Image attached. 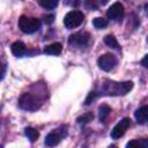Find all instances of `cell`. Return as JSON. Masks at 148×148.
<instances>
[{"label":"cell","instance_id":"cell-1","mask_svg":"<svg viewBox=\"0 0 148 148\" xmlns=\"http://www.w3.org/2000/svg\"><path fill=\"white\" fill-rule=\"evenodd\" d=\"M133 88L132 81L116 82L111 80H104L101 86V94L106 96H124Z\"/></svg>","mask_w":148,"mask_h":148},{"label":"cell","instance_id":"cell-2","mask_svg":"<svg viewBox=\"0 0 148 148\" xmlns=\"http://www.w3.org/2000/svg\"><path fill=\"white\" fill-rule=\"evenodd\" d=\"M42 105V99L31 92H24L18 99V106L25 111H37Z\"/></svg>","mask_w":148,"mask_h":148},{"label":"cell","instance_id":"cell-3","mask_svg":"<svg viewBox=\"0 0 148 148\" xmlns=\"http://www.w3.org/2000/svg\"><path fill=\"white\" fill-rule=\"evenodd\" d=\"M18 28L24 34H34L40 28V21L37 17H28L22 15L18 18Z\"/></svg>","mask_w":148,"mask_h":148},{"label":"cell","instance_id":"cell-4","mask_svg":"<svg viewBox=\"0 0 148 148\" xmlns=\"http://www.w3.org/2000/svg\"><path fill=\"white\" fill-rule=\"evenodd\" d=\"M84 20V15L82 12L80 10H71L68 12L65 17H64V24L67 29H74L79 25H81V23Z\"/></svg>","mask_w":148,"mask_h":148},{"label":"cell","instance_id":"cell-5","mask_svg":"<svg viewBox=\"0 0 148 148\" xmlns=\"http://www.w3.org/2000/svg\"><path fill=\"white\" fill-rule=\"evenodd\" d=\"M67 135V130L66 127H60V128H57V130H53L52 132H50L46 138H45V145L47 147H54L57 146L61 140L62 138H65Z\"/></svg>","mask_w":148,"mask_h":148},{"label":"cell","instance_id":"cell-6","mask_svg":"<svg viewBox=\"0 0 148 148\" xmlns=\"http://www.w3.org/2000/svg\"><path fill=\"white\" fill-rule=\"evenodd\" d=\"M89 40H90V34L86 31L72 34L68 38V43L73 47H83L89 43Z\"/></svg>","mask_w":148,"mask_h":148},{"label":"cell","instance_id":"cell-7","mask_svg":"<svg viewBox=\"0 0 148 148\" xmlns=\"http://www.w3.org/2000/svg\"><path fill=\"white\" fill-rule=\"evenodd\" d=\"M97 65L98 67L104 71V72H110L111 69L114 68V66L117 65V58L111 54V53H105L103 56H101L97 60Z\"/></svg>","mask_w":148,"mask_h":148},{"label":"cell","instance_id":"cell-8","mask_svg":"<svg viewBox=\"0 0 148 148\" xmlns=\"http://www.w3.org/2000/svg\"><path fill=\"white\" fill-rule=\"evenodd\" d=\"M124 6L123 3L120 2H114L112 3L108 10H106V17L109 20H112V21H119L123 18L124 16Z\"/></svg>","mask_w":148,"mask_h":148},{"label":"cell","instance_id":"cell-9","mask_svg":"<svg viewBox=\"0 0 148 148\" xmlns=\"http://www.w3.org/2000/svg\"><path fill=\"white\" fill-rule=\"evenodd\" d=\"M131 126V119L130 118H124L121 119L112 130H111V138L112 139H119L120 136H123L125 134V132L128 130V127Z\"/></svg>","mask_w":148,"mask_h":148},{"label":"cell","instance_id":"cell-10","mask_svg":"<svg viewBox=\"0 0 148 148\" xmlns=\"http://www.w3.org/2000/svg\"><path fill=\"white\" fill-rule=\"evenodd\" d=\"M134 117H135L138 124H146L147 118H148V106L147 105H143V106L139 108L135 111Z\"/></svg>","mask_w":148,"mask_h":148},{"label":"cell","instance_id":"cell-11","mask_svg":"<svg viewBox=\"0 0 148 148\" xmlns=\"http://www.w3.org/2000/svg\"><path fill=\"white\" fill-rule=\"evenodd\" d=\"M12 53L15 56V57H23L25 53H27V47L25 45L17 40V42H14L12 44Z\"/></svg>","mask_w":148,"mask_h":148},{"label":"cell","instance_id":"cell-12","mask_svg":"<svg viewBox=\"0 0 148 148\" xmlns=\"http://www.w3.org/2000/svg\"><path fill=\"white\" fill-rule=\"evenodd\" d=\"M62 51V45L60 43H52L50 45H46L44 49L45 54H51V56H58Z\"/></svg>","mask_w":148,"mask_h":148},{"label":"cell","instance_id":"cell-13","mask_svg":"<svg viewBox=\"0 0 148 148\" xmlns=\"http://www.w3.org/2000/svg\"><path fill=\"white\" fill-rule=\"evenodd\" d=\"M148 147V141L147 139H136V140H131L127 142L126 148H147Z\"/></svg>","mask_w":148,"mask_h":148},{"label":"cell","instance_id":"cell-14","mask_svg":"<svg viewBox=\"0 0 148 148\" xmlns=\"http://www.w3.org/2000/svg\"><path fill=\"white\" fill-rule=\"evenodd\" d=\"M98 112H99V119H101V121H104L109 117V114L111 113V108L109 105H106V104H102L98 108Z\"/></svg>","mask_w":148,"mask_h":148},{"label":"cell","instance_id":"cell-15","mask_svg":"<svg viewBox=\"0 0 148 148\" xmlns=\"http://www.w3.org/2000/svg\"><path fill=\"white\" fill-rule=\"evenodd\" d=\"M24 133H25V135L28 136V139H29L31 142H35V141L38 140V138H39V133H38V131L35 130L34 127H25Z\"/></svg>","mask_w":148,"mask_h":148},{"label":"cell","instance_id":"cell-16","mask_svg":"<svg viewBox=\"0 0 148 148\" xmlns=\"http://www.w3.org/2000/svg\"><path fill=\"white\" fill-rule=\"evenodd\" d=\"M104 43L109 46V47H112V49H118L119 47V44H118V40L116 39V37L113 35H106L104 37Z\"/></svg>","mask_w":148,"mask_h":148},{"label":"cell","instance_id":"cell-17","mask_svg":"<svg viewBox=\"0 0 148 148\" xmlns=\"http://www.w3.org/2000/svg\"><path fill=\"white\" fill-rule=\"evenodd\" d=\"M39 6H42L45 9H54L58 6V0H40L38 1Z\"/></svg>","mask_w":148,"mask_h":148},{"label":"cell","instance_id":"cell-18","mask_svg":"<svg viewBox=\"0 0 148 148\" xmlns=\"http://www.w3.org/2000/svg\"><path fill=\"white\" fill-rule=\"evenodd\" d=\"M108 20L104 18V17H95L92 20V24L96 29H104L108 27Z\"/></svg>","mask_w":148,"mask_h":148},{"label":"cell","instance_id":"cell-19","mask_svg":"<svg viewBox=\"0 0 148 148\" xmlns=\"http://www.w3.org/2000/svg\"><path fill=\"white\" fill-rule=\"evenodd\" d=\"M92 119H94V114H92V112H86V113H83L82 116L77 117L76 121H77L79 124H81V125H84V124L90 123Z\"/></svg>","mask_w":148,"mask_h":148},{"label":"cell","instance_id":"cell-20","mask_svg":"<svg viewBox=\"0 0 148 148\" xmlns=\"http://www.w3.org/2000/svg\"><path fill=\"white\" fill-rule=\"evenodd\" d=\"M96 97H97V92H96V91H90V92H89V95H88V97L86 98L84 104H86V105H89V104H90V103H91Z\"/></svg>","mask_w":148,"mask_h":148},{"label":"cell","instance_id":"cell-21","mask_svg":"<svg viewBox=\"0 0 148 148\" xmlns=\"http://www.w3.org/2000/svg\"><path fill=\"white\" fill-rule=\"evenodd\" d=\"M5 73H6V66H5V64L0 60V80H2V79H3Z\"/></svg>","mask_w":148,"mask_h":148},{"label":"cell","instance_id":"cell-22","mask_svg":"<svg viewBox=\"0 0 148 148\" xmlns=\"http://www.w3.org/2000/svg\"><path fill=\"white\" fill-rule=\"evenodd\" d=\"M44 21L46 24H51L53 21H54V15H47L44 17Z\"/></svg>","mask_w":148,"mask_h":148},{"label":"cell","instance_id":"cell-23","mask_svg":"<svg viewBox=\"0 0 148 148\" xmlns=\"http://www.w3.org/2000/svg\"><path fill=\"white\" fill-rule=\"evenodd\" d=\"M147 58H148V56H145V58H143L142 61H141V64H142L145 67H147Z\"/></svg>","mask_w":148,"mask_h":148},{"label":"cell","instance_id":"cell-24","mask_svg":"<svg viewBox=\"0 0 148 148\" xmlns=\"http://www.w3.org/2000/svg\"><path fill=\"white\" fill-rule=\"evenodd\" d=\"M109 148H117V146H114V145H111Z\"/></svg>","mask_w":148,"mask_h":148}]
</instances>
